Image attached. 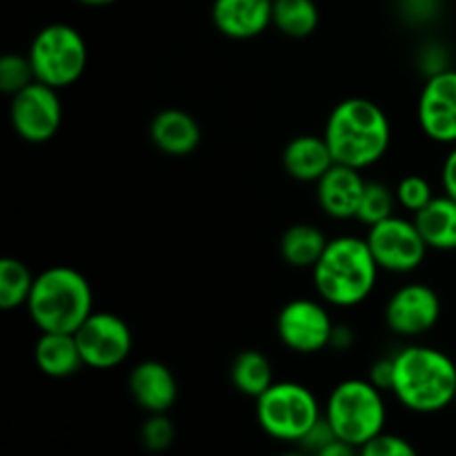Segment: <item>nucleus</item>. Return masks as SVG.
Masks as SVG:
<instances>
[{
  "label": "nucleus",
  "mask_w": 456,
  "mask_h": 456,
  "mask_svg": "<svg viewBox=\"0 0 456 456\" xmlns=\"http://www.w3.org/2000/svg\"><path fill=\"white\" fill-rule=\"evenodd\" d=\"M31 67L36 80L53 89H65L78 83L87 69V43L76 27L65 22H52L34 36L29 45Z\"/></svg>",
  "instance_id": "0eeeda50"
},
{
  "label": "nucleus",
  "mask_w": 456,
  "mask_h": 456,
  "mask_svg": "<svg viewBox=\"0 0 456 456\" xmlns=\"http://www.w3.org/2000/svg\"><path fill=\"white\" fill-rule=\"evenodd\" d=\"M34 283L36 276L20 258L4 256L0 261V307L7 312L27 307Z\"/></svg>",
  "instance_id": "b1692460"
},
{
  "label": "nucleus",
  "mask_w": 456,
  "mask_h": 456,
  "mask_svg": "<svg viewBox=\"0 0 456 456\" xmlns=\"http://www.w3.org/2000/svg\"><path fill=\"white\" fill-rule=\"evenodd\" d=\"M359 456H419L417 448L405 436L381 432L359 448Z\"/></svg>",
  "instance_id": "c85d7f7f"
},
{
  "label": "nucleus",
  "mask_w": 456,
  "mask_h": 456,
  "mask_svg": "<svg viewBox=\"0 0 456 456\" xmlns=\"http://www.w3.org/2000/svg\"><path fill=\"white\" fill-rule=\"evenodd\" d=\"M9 120L22 141L34 145L52 141L62 125V102L58 89L34 80L29 87L12 96Z\"/></svg>",
  "instance_id": "9b49d317"
},
{
  "label": "nucleus",
  "mask_w": 456,
  "mask_h": 456,
  "mask_svg": "<svg viewBox=\"0 0 456 456\" xmlns=\"http://www.w3.org/2000/svg\"><path fill=\"white\" fill-rule=\"evenodd\" d=\"M212 20L227 38H256L272 25V0H214Z\"/></svg>",
  "instance_id": "dca6fc26"
},
{
  "label": "nucleus",
  "mask_w": 456,
  "mask_h": 456,
  "mask_svg": "<svg viewBox=\"0 0 456 456\" xmlns=\"http://www.w3.org/2000/svg\"><path fill=\"white\" fill-rule=\"evenodd\" d=\"M370 381L383 392H392V381H395V359L392 356H383V359L374 361L368 374Z\"/></svg>",
  "instance_id": "7c9ffc66"
},
{
  "label": "nucleus",
  "mask_w": 456,
  "mask_h": 456,
  "mask_svg": "<svg viewBox=\"0 0 456 456\" xmlns=\"http://www.w3.org/2000/svg\"><path fill=\"white\" fill-rule=\"evenodd\" d=\"M36 80L34 67H31L29 56L22 53H4L0 58V92L16 96L25 87H29Z\"/></svg>",
  "instance_id": "a878e982"
},
{
  "label": "nucleus",
  "mask_w": 456,
  "mask_h": 456,
  "mask_svg": "<svg viewBox=\"0 0 456 456\" xmlns=\"http://www.w3.org/2000/svg\"><path fill=\"white\" fill-rule=\"evenodd\" d=\"M328 303L314 298H294L281 307L276 316V334L281 343L298 354H316L330 347L334 323Z\"/></svg>",
  "instance_id": "9d476101"
},
{
  "label": "nucleus",
  "mask_w": 456,
  "mask_h": 456,
  "mask_svg": "<svg viewBox=\"0 0 456 456\" xmlns=\"http://www.w3.org/2000/svg\"><path fill=\"white\" fill-rule=\"evenodd\" d=\"M174 439H176V428H174L172 419L167 417V412L160 414H150L147 421L141 428V444L147 452H165V450L172 448Z\"/></svg>",
  "instance_id": "cd10ccee"
},
{
  "label": "nucleus",
  "mask_w": 456,
  "mask_h": 456,
  "mask_svg": "<svg viewBox=\"0 0 456 456\" xmlns=\"http://www.w3.org/2000/svg\"><path fill=\"white\" fill-rule=\"evenodd\" d=\"M381 267L377 265L368 240L343 234L330 239L323 256L312 267L314 289L332 307H356L374 292Z\"/></svg>",
  "instance_id": "7ed1b4c3"
},
{
  "label": "nucleus",
  "mask_w": 456,
  "mask_h": 456,
  "mask_svg": "<svg viewBox=\"0 0 456 456\" xmlns=\"http://www.w3.org/2000/svg\"><path fill=\"white\" fill-rule=\"evenodd\" d=\"M129 395L147 414L169 412L178 399V381L160 361H142L129 372Z\"/></svg>",
  "instance_id": "2eb2a0df"
},
{
  "label": "nucleus",
  "mask_w": 456,
  "mask_h": 456,
  "mask_svg": "<svg viewBox=\"0 0 456 456\" xmlns=\"http://www.w3.org/2000/svg\"><path fill=\"white\" fill-rule=\"evenodd\" d=\"M78 3L87 4V7H107V4H114L116 0H78Z\"/></svg>",
  "instance_id": "c9c22d12"
},
{
  "label": "nucleus",
  "mask_w": 456,
  "mask_h": 456,
  "mask_svg": "<svg viewBox=\"0 0 456 456\" xmlns=\"http://www.w3.org/2000/svg\"><path fill=\"white\" fill-rule=\"evenodd\" d=\"M396 203L399 208H403L405 212H410L414 216L417 212H421L432 199H435V190H432L430 181L419 174H408V176L401 178L395 187Z\"/></svg>",
  "instance_id": "bb28decb"
},
{
  "label": "nucleus",
  "mask_w": 456,
  "mask_h": 456,
  "mask_svg": "<svg viewBox=\"0 0 456 456\" xmlns=\"http://www.w3.org/2000/svg\"><path fill=\"white\" fill-rule=\"evenodd\" d=\"M354 343V332H352L347 325H334L332 341H330V347H337V350H347Z\"/></svg>",
  "instance_id": "f704fd0d"
},
{
  "label": "nucleus",
  "mask_w": 456,
  "mask_h": 456,
  "mask_svg": "<svg viewBox=\"0 0 456 456\" xmlns=\"http://www.w3.org/2000/svg\"><path fill=\"white\" fill-rule=\"evenodd\" d=\"M421 132L439 145H456V69L428 76L417 105Z\"/></svg>",
  "instance_id": "f8f14e48"
},
{
  "label": "nucleus",
  "mask_w": 456,
  "mask_h": 456,
  "mask_svg": "<svg viewBox=\"0 0 456 456\" xmlns=\"http://www.w3.org/2000/svg\"><path fill=\"white\" fill-rule=\"evenodd\" d=\"M150 138L167 156H187L200 145L199 120L185 110H163L150 125Z\"/></svg>",
  "instance_id": "a211bd4d"
},
{
  "label": "nucleus",
  "mask_w": 456,
  "mask_h": 456,
  "mask_svg": "<svg viewBox=\"0 0 456 456\" xmlns=\"http://www.w3.org/2000/svg\"><path fill=\"white\" fill-rule=\"evenodd\" d=\"M34 359L40 372L52 379L74 377L85 365L74 334L62 332H40L34 346Z\"/></svg>",
  "instance_id": "6ab92c4d"
},
{
  "label": "nucleus",
  "mask_w": 456,
  "mask_h": 456,
  "mask_svg": "<svg viewBox=\"0 0 456 456\" xmlns=\"http://www.w3.org/2000/svg\"><path fill=\"white\" fill-rule=\"evenodd\" d=\"M368 181L361 169L334 163L330 172L316 183V199L321 209L334 221H350L356 218L361 208V199Z\"/></svg>",
  "instance_id": "4468645a"
},
{
  "label": "nucleus",
  "mask_w": 456,
  "mask_h": 456,
  "mask_svg": "<svg viewBox=\"0 0 456 456\" xmlns=\"http://www.w3.org/2000/svg\"><path fill=\"white\" fill-rule=\"evenodd\" d=\"M230 377L240 395L258 399L274 383V370H272V361L263 352L243 350L232 361Z\"/></svg>",
  "instance_id": "4be33fe9"
},
{
  "label": "nucleus",
  "mask_w": 456,
  "mask_h": 456,
  "mask_svg": "<svg viewBox=\"0 0 456 456\" xmlns=\"http://www.w3.org/2000/svg\"><path fill=\"white\" fill-rule=\"evenodd\" d=\"M401 4L412 20H426L436 12V0H401Z\"/></svg>",
  "instance_id": "473e14b6"
},
{
  "label": "nucleus",
  "mask_w": 456,
  "mask_h": 456,
  "mask_svg": "<svg viewBox=\"0 0 456 456\" xmlns=\"http://www.w3.org/2000/svg\"><path fill=\"white\" fill-rule=\"evenodd\" d=\"M334 165L325 136L301 134L292 138L283 150V167L289 178L298 183H319Z\"/></svg>",
  "instance_id": "f3484780"
},
{
  "label": "nucleus",
  "mask_w": 456,
  "mask_h": 456,
  "mask_svg": "<svg viewBox=\"0 0 456 456\" xmlns=\"http://www.w3.org/2000/svg\"><path fill=\"white\" fill-rule=\"evenodd\" d=\"M396 208H399V203H396V194L392 187H387L386 183L368 181L363 199H361L359 214H356V221L372 227L377 223L386 221V218L395 216Z\"/></svg>",
  "instance_id": "393cba45"
},
{
  "label": "nucleus",
  "mask_w": 456,
  "mask_h": 456,
  "mask_svg": "<svg viewBox=\"0 0 456 456\" xmlns=\"http://www.w3.org/2000/svg\"><path fill=\"white\" fill-rule=\"evenodd\" d=\"M323 417L319 399L297 381H274L256 399V421L267 436L298 444Z\"/></svg>",
  "instance_id": "423d86ee"
},
{
  "label": "nucleus",
  "mask_w": 456,
  "mask_h": 456,
  "mask_svg": "<svg viewBox=\"0 0 456 456\" xmlns=\"http://www.w3.org/2000/svg\"><path fill=\"white\" fill-rule=\"evenodd\" d=\"M441 319V298L430 285L405 283L386 305V323L403 338H417L430 332Z\"/></svg>",
  "instance_id": "ddd939ff"
},
{
  "label": "nucleus",
  "mask_w": 456,
  "mask_h": 456,
  "mask_svg": "<svg viewBox=\"0 0 456 456\" xmlns=\"http://www.w3.org/2000/svg\"><path fill=\"white\" fill-rule=\"evenodd\" d=\"M27 312L40 332L74 334L94 312V289L74 267H47L36 276Z\"/></svg>",
  "instance_id": "20e7f679"
},
{
  "label": "nucleus",
  "mask_w": 456,
  "mask_h": 456,
  "mask_svg": "<svg viewBox=\"0 0 456 456\" xmlns=\"http://www.w3.org/2000/svg\"><path fill=\"white\" fill-rule=\"evenodd\" d=\"M365 240L372 249L377 265L392 274H410V272L419 270L430 249L414 218L410 221L399 214L370 227Z\"/></svg>",
  "instance_id": "6e6552de"
},
{
  "label": "nucleus",
  "mask_w": 456,
  "mask_h": 456,
  "mask_svg": "<svg viewBox=\"0 0 456 456\" xmlns=\"http://www.w3.org/2000/svg\"><path fill=\"white\" fill-rule=\"evenodd\" d=\"M334 439H337V435H334L332 426H330V423H328V419L321 417L319 421H316L314 426H312V430L307 432V435L303 436V439L298 441L297 445L301 450H305L307 454L314 456L321 448H325V445H328L330 441H334Z\"/></svg>",
  "instance_id": "c756f323"
},
{
  "label": "nucleus",
  "mask_w": 456,
  "mask_h": 456,
  "mask_svg": "<svg viewBox=\"0 0 456 456\" xmlns=\"http://www.w3.org/2000/svg\"><path fill=\"white\" fill-rule=\"evenodd\" d=\"M454 408H456V399H454Z\"/></svg>",
  "instance_id": "4c0bfd02"
},
{
  "label": "nucleus",
  "mask_w": 456,
  "mask_h": 456,
  "mask_svg": "<svg viewBox=\"0 0 456 456\" xmlns=\"http://www.w3.org/2000/svg\"><path fill=\"white\" fill-rule=\"evenodd\" d=\"M74 337L85 365L94 370L118 368L134 347L132 330L114 312H92Z\"/></svg>",
  "instance_id": "1a4fd4ad"
},
{
  "label": "nucleus",
  "mask_w": 456,
  "mask_h": 456,
  "mask_svg": "<svg viewBox=\"0 0 456 456\" xmlns=\"http://www.w3.org/2000/svg\"><path fill=\"white\" fill-rule=\"evenodd\" d=\"M314 456H359V448L337 436V439L330 441V444L325 445V448H321Z\"/></svg>",
  "instance_id": "72a5a7b5"
},
{
  "label": "nucleus",
  "mask_w": 456,
  "mask_h": 456,
  "mask_svg": "<svg viewBox=\"0 0 456 456\" xmlns=\"http://www.w3.org/2000/svg\"><path fill=\"white\" fill-rule=\"evenodd\" d=\"M419 232L426 239L428 248L436 252L456 249V200L448 194L435 196L421 212L414 214Z\"/></svg>",
  "instance_id": "aec40b11"
},
{
  "label": "nucleus",
  "mask_w": 456,
  "mask_h": 456,
  "mask_svg": "<svg viewBox=\"0 0 456 456\" xmlns=\"http://www.w3.org/2000/svg\"><path fill=\"white\" fill-rule=\"evenodd\" d=\"M334 163L368 169L387 154L392 125L379 102L370 98H346L328 116L323 132Z\"/></svg>",
  "instance_id": "f257e3e1"
},
{
  "label": "nucleus",
  "mask_w": 456,
  "mask_h": 456,
  "mask_svg": "<svg viewBox=\"0 0 456 456\" xmlns=\"http://www.w3.org/2000/svg\"><path fill=\"white\" fill-rule=\"evenodd\" d=\"M323 417L338 439L361 448L386 432L387 408L383 390H379L370 379H346L330 392Z\"/></svg>",
  "instance_id": "39448f33"
},
{
  "label": "nucleus",
  "mask_w": 456,
  "mask_h": 456,
  "mask_svg": "<svg viewBox=\"0 0 456 456\" xmlns=\"http://www.w3.org/2000/svg\"><path fill=\"white\" fill-rule=\"evenodd\" d=\"M279 456H312V454H307L305 450H288V452H283V454H279Z\"/></svg>",
  "instance_id": "e433bc0d"
},
{
  "label": "nucleus",
  "mask_w": 456,
  "mask_h": 456,
  "mask_svg": "<svg viewBox=\"0 0 456 456\" xmlns=\"http://www.w3.org/2000/svg\"><path fill=\"white\" fill-rule=\"evenodd\" d=\"M321 20L314 0H272V25L289 38H307Z\"/></svg>",
  "instance_id": "5701e85b"
},
{
  "label": "nucleus",
  "mask_w": 456,
  "mask_h": 456,
  "mask_svg": "<svg viewBox=\"0 0 456 456\" xmlns=\"http://www.w3.org/2000/svg\"><path fill=\"white\" fill-rule=\"evenodd\" d=\"M395 359L392 395L417 414H435L454 405L456 363L452 356L432 346H405Z\"/></svg>",
  "instance_id": "f03ea898"
},
{
  "label": "nucleus",
  "mask_w": 456,
  "mask_h": 456,
  "mask_svg": "<svg viewBox=\"0 0 456 456\" xmlns=\"http://www.w3.org/2000/svg\"><path fill=\"white\" fill-rule=\"evenodd\" d=\"M328 243L330 239L321 227L312 225V223H297L281 236V256L288 265L298 267V270H312L323 256Z\"/></svg>",
  "instance_id": "412c9836"
},
{
  "label": "nucleus",
  "mask_w": 456,
  "mask_h": 456,
  "mask_svg": "<svg viewBox=\"0 0 456 456\" xmlns=\"http://www.w3.org/2000/svg\"><path fill=\"white\" fill-rule=\"evenodd\" d=\"M441 185H444V194H448L450 199L456 200V145L448 151L444 160V167H441Z\"/></svg>",
  "instance_id": "2f4dec72"
}]
</instances>
